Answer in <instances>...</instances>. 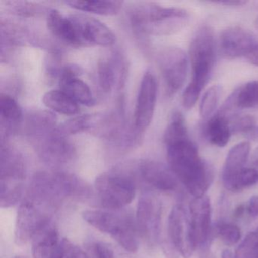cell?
Listing matches in <instances>:
<instances>
[{"mask_svg":"<svg viewBox=\"0 0 258 258\" xmlns=\"http://www.w3.org/2000/svg\"><path fill=\"white\" fill-rule=\"evenodd\" d=\"M13 258H26V257H25V256H16Z\"/></svg>","mask_w":258,"mask_h":258,"instance_id":"ab89813d","label":"cell"},{"mask_svg":"<svg viewBox=\"0 0 258 258\" xmlns=\"http://www.w3.org/2000/svg\"><path fill=\"white\" fill-rule=\"evenodd\" d=\"M0 115L2 126L14 127L22 121L23 114L19 103L12 96L7 94H1Z\"/></svg>","mask_w":258,"mask_h":258,"instance_id":"d4e9b609","label":"cell"},{"mask_svg":"<svg viewBox=\"0 0 258 258\" xmlns=\"http://www.w3.org/2000/svg\"><path fill=\"white\" fill-rule=\"evenodd\" d=\"M220 49L223 56L227 59L244 58L258 66L257 39L241 27H230L222 32Z\"/></svg>","mask_w":258,"mask_h":258,"instance_id":"ba28073f","label":"cell"},{"mask_svg":"<svg viewBox=\"0 0 258 258\" xmlns=\"http://www.w3.org/2000/svg\"><path fill=\"white\" fill-rule=\"evenodd\" d=\"M258 163V162H257Z\"/></svg>","mask_w":258,"mask_h":258,"instance_id":"7bdbcfd3","label":"cell"},{"mask_svg":"<svg viewBox=\"0 0 258 258\" xmlns=\"http://www.w3.org/2000/svg\"><path fill=\"white\" fill-rule=\"evenodd\" d=\"M258 107V81H250L229 96L221 111L227 114L233 108L248 109Z\"/></svg>","mask_w":258,"mask_h":258,"instance_id":"ffe728a7","label":"cell"},{"mask_svg":"<svg viewBox=\"0 0 258 258\" xmlns=\"http://www.w3.org/2000/svg\"><path fill=\"white\" fill-rule=\"evenodd\" d=\"M258 182V171L253 168H244L235 176L223 181L226 189L234 192L241 191Z\"/></svg>","mask_w":258,"mask_h":258,"instance_id":"484cf974","label":"cell"},{"mask_svg":"<svg viewBox=\"0 0 258 258\" xmlns=\"http://www.w3.org/2000/svg\"><path fill=\"white\" fill-rule=\"evenodd\" d=\"M255 233H256V236H257L258 238V228L256 229V231H255Z\"/></svg>","mask_w":258,"mask_h":258,"instance_id":"60d3db41","label":"cell"},{"mask_svg":"<svg viewBox=\"0 0 258 258\" xmlns=\"http://www.w3.org/2000/svg\"><path fill=\"white\" fill-rule=\"evenodd\" d=\"M221 96V87L214 85L210 87L202 96L199 105V114L203 120H208L214 115Z\"/></svg>","mask_w":258,"mask_h":258,"instance_id":"4316f807","label":"cell"},{"mask_svg":"<svg viewBox=\"0 0 258 258\" xmlns=\"http://www.w3.org/2000/svg\"><path fill=\"white\" fill-rule=\"evenodd\" d=\"M169 167L195 198L205 196L214 180V170L202 159L189 135L164 140Z\"/></svg>","mask_w":258,"mask_h":258,"instance_id":"7a4b0ae2","label":"cell"},{"mask_svg":"<svg viewBox=\"0 0 258 258\" xmlns=\"http://www.w3.org/2000/svg\"><path fill=\"white\" fill-rule=\"evenodd\" d=\"M158 64L167 96H173L182 88L186 79L188 56L179 48H167L160 53Z\"/></svg>","mask_w":258,"mask_h":258,"instance_id":"30bf717a","label":"cell"},{"mask_svg":"<svg viewBox=\"0 0 258 258\" xmlns=\"http://www.w3.org/2000/svg\"><path fill=\"white\" fill-rule=\"evenodd\" d=\"M139 174L146 183L165 192H173L179 188V182L170 167L162 163L144 160L139 164Z\"/></svg>","mask_w":258,"mask_h":258,"instance_id":"9a60e30c","label":"cell"},{"mask_svg":"<svg viewBox=\"0 0 258 258\" xmlns=\"http://www.w3.org/2000/svg\"><path fill=\"white\" fill-rule=\"evenodd\" d=\"M222 258H235V254L230 250H224L222 253Z\"/></svg>","mask_w":258,"mask_h":258,"instance_id":"74e56055","label":"cell"},{"mask_svg":"<svg viewBox=\"0 0 258 258\" xmlns=\"http://www.w3.org/2000/svg\"><path fill=\"white\" fill-rule=\"evenodd\" d=\"M93 251L96 258H126L119 253L112 245L102 241L93 244Z\"/></svg>","mask_w":258,"mask_h":258,"instance_id":"836d02e7","label":"cell"},{"mask_svg":"<svg viewBox=\"0 0 258 258\" xmlns=\"http://www.w3.org/2000/svg\"><path fill=\"white\" fill-rule=\"evenodd\" d=\"M43 104L52 111L64 115H77L79 113L78 104L61 90H53L45 93Z\"/></svg>","mask_w":258,"mask_h":258,"instance_id":"603a6c76","label":"cell"},{"mask_svg":"<svg viewBox=\"0 0 258 258\" xmlns=\"http://www.w3.org/2000/svg\"><path fill=\"white\" fill-rule=\"evenodd\" d=\"M82 216L90 226L110 235L126 251L135 253L138 250V231L131 216L102 210H87Z\"/></svg>","mask_w":258,"mask_h":258,"instance_id":"5b68a950","label":"cell"},{"mask_svg":"<svg viewBox=\"0 0 258 258\" xmlns=\"http://www.w3.org/2000/svg\"><path fill=\"white\" fill-rule=\"evenodd\" d=\"M75 10L100 16H115L121 10L123 1H68L66 3Z\"/></svg>","mask_w":258,"mask_h":258,"instance_id":"cb8c5ba5","label":"cell"},{"mask_svg":"<svg viewBox=\"0 0 258 258\" xmlns=\"http://www.w3.org/2000/svg\"><path fill=\"white\" fill-rule=\"evenodd\" d=\"M158 84L152 72H146L140 84L134 112V126L143 133L151 124L156 106Z\"/></svg>","mask_w":258,"mask_h":258,"instance_id":"7c38bea8","label":"cell"},{"mask_svg":"<svg viewBox=\"0 0 258 258\" xmlns=\"http://www.w3.org/2000/svg\"><path fill=\"white\" fill-rule=\"evenodd\" d=\"M161 202L151 193L146 192L139 199L136 214V225L139 235L149 244L155 246L161 235Z\"/></svg>","mask_w":258,"mask_h":258,"instance_id":"9c48e42d","label":"cell"},{"mask_svg":"<svg viewBox=\"0 0 258 258\" xmlns=\"http://www.w3.org/2000/svg\"><path fill=\"white\" fill-rule=\"evenodd\" d=\"M205 131V136L211 144L218 147L226 146L232 132L227 114L220 111L213 115L207 123Z\"/></svg>","mask_w":258,"mask_h":258,"instance_id":"44dd1931","label":"cell"},{"mask_svg":"<svg viewBox=\"0 0 258 258\" xmlns=\"http://www.w3.org/2000/svg\"><path fill=\"white\" fill-rule=\"evenodd\" d=\"M258 253V238L255 232H250L238 245L235 258H255Z\"/></svg>","mask_w":258,"mask_h":258,"instance_id":"4dcf8cb0","label":"cell"},{"mask_svg":"<svg viewBox=\"0 0 258 258\" xmlns=\"http://www.w3.org/2000/svg\"><path fill=\"white\" fill-rule=\"evenodd\" d=\"M189 59L191 81L182 95V103L186 109H191L195 106L214 70L216 43L211 27L204 25L196 31L190 44Z\"/></svg>","mask_w":258,"mask_h":258,"instance_id":"3957f363","label":"cell"},{"mask_svg":"<svg viewBox=\"0 0 258 258\" xmlns=\"http://www.w3.org/2000/svg\"><path fill=\"white\" fill-rule=\"evenodd\" d=\"M92 123H93V116L90 114L78 115L70 120H66L60 127L57 128V131L61 135L66 137V136L76 134L87 131L90 128Z\"/></svg>","mask_w":258,"mask_h":258,"instance_id":"83f0119b","label":"cell"},{"mask_svg":"<svg viewBox=\"0 0 258 258\" xmlns=\"http://www.w3.org/2000/svg\"><path fill=\"white\" fill-rule=\"evenodd\" d=\"M250 151V143L246 141L238 143L229 150L223 166V182L245 168L244 166L248 159Z\"/></svg>","mask_w":258,"mask_h":258,"instance_id":"7402d4cb","label":"cell"},{"mask_svg":"<svg viewBox=\"0 0 258 258\" xmlns=\"http://www.w3.org/2000/svg\"><path fill=\"white\" fill-rule=\"evenodd\" d=\"M75 23L81 47L109 46L115 42V35L108 26L100 21L84 16H70Z\"/></svg>","mask_w":258,"mask_h":258,"instance_id":"4fadbf2b","label":"cell"},{"mask_svg":"<svg viewBox=\"0 0 258 258\" xmlns=\"http://www.w3.org/2000/svg\"><path fill=\"white\" fill-rule=\"evenodd\" d=\"M167 241L179 255L189 258L196 248L193 239L189 214L181 205L172 208L167 223Z\"/></svg>","mask_w":258,"mask_h":258,"instance_id":"8fae6325","label":"cell"},{"mask_svg":"<svg viewBox=\"0 0 258 258\" xmlns=\"http://www.w3.org/2000/svg\"><path fill=\"white\" fill-rule=\"evenodd\" d=\"M39 155L45 162L52 165H61L73 159L75 149L64 136L57 129L46 135L39 146Z\"/></svg>","mask_w":258,"mask_h":258,"instance_id":"2e32d148","label":"cell"},{"mask_svg":"<svg viewBox=\"0 0 258 258\" xmlns=\"http://www.w3.org/2000/svg\"><path fill=\"white\" fill-rule=\"evenodd\" d=\"M219 238L227 245H234L241 238V231L238 226L231 223H222L217 228Z\"/></svg>","mask_w":258,"mask_h":258,"instance_id":"1f68e13d","label":"cell"},{"mask_svg":"<svg viewBox=\"0 0 258 258\" xmlns=\"http://www.w3.org/2000/svg\"><path fill=\"white\" fill-rule=\"evenodd\" d=\"M255 258H258V253H257V255H256V256H255Z\"/></svg>","mask_w":258,"mask_h":258,"instance_id":"b9f144b4","label":"cell"},{"mask_svg":"<svg viewBox=\"0 0 258 258\" xmlns=\"http://www.w3.org/2000/svg\"><path fill=\"white\" fill-rule=\"evenodd\" d=\"M115 64L110 60H102L98 66V78L100 87L105 92L112 90L116 84Z\"/></svg>","mask_w":258,"mask_h":258,"instance_id":"f1b7e54d","label":"cell"},{"mask_svg":"<svg viewBox=\"0 0 258 258\" xmlns=\"http://www.w3.org/2000/svg\"><path fill=\"white\" fill-rule=\"evenodd\" d=\"M79 68L66 66L60 74V90L70 96L78 104L93 106L94 98L91 90L82 80L78 78Z\"/></svg>","mask_w":258,"mask_h":258,"instance_id":"e0dca14e","label":"cell"},{"mask_svg":"<svg viewBox=\"0 0 258 258\" xmlns=\"http://www.w3.org/2000/svg\"><path fill=\"white\" fill-rule=\"evenodd\" d=\"M215 4L229 6V7H241V6L245 5L247 2L242 1V0H229V1H220V2H216Z\"/></svg>","mask_w":258,"mask_h":258,"instance_id":"d590c367","label":"cell"},{"mask_svg":"<svg viewBox=\"0 0 258 258\" xmlns=\"http://www.w3.org/2000/svg\"><path fill=\"white\" fill-rule=\"evenodd\" d=\"M131 18L140 34L169 35L182 29L189 22L190 15L184 9L143 4L133 9Z\"/></svg>","mask_w":258,"mask_h":258,"instance_id":"277c9868","label":"cell"},{"mask_svg":"<svg viewBox=\"0 0 258 258\" xmlns=\"http://www.w3.org/2000/svg\"><path fill=\"white\" fill-rule=\"evenodd\" d=\"M244 205H240L235 208V212H234V215H235V217H240L244 214Z\"/></svg>","mask_w":258,"mask_h":258,"instance_id":"8d00e7d4","label":"cell"},{"mask_svg":"<svg viewBox=\"0 0 258 258\" xmlns=\"http://www.w3.org/2000/svg\"><path fill=\"white\" fill-rule=\"evenodd\" d=\"M247 212L251 217L258 216V196H253L250 198L247 206Z\"/></svg>","mask_w":258,"mask_h":258,"instance_id":"e575fe53","label":"cell"},{"mask_svg":"<svg viewBox=\"0 0 258 258\" xmlns=\"http://www.w3.org/2000/svg\"><path fill=\"white\" fill-rule=\"evenodd\" d=\"M61 241L56 227L49 223L31 240L33 258H57Z\"/></svg>","mask_w":258,"mask_h":258,"instance_id":"ac0fdd59","label":"cell"},{"mask_svg":"<svg viewBox=\"0 0 258 258\" xmlns=\"http://www.w3.org/2000/svg\"><path fill=\"white\" fill-rule=\"evenodd\" d=\"M57 258H89L82 249L68 239H62Z\"/></svg>","mask_w":258,"mask_h":258,"instance_id":"d6a6232c","label":"cell"},{"mask_svg":"<svg viewBox=\"0 0 258 258\" xmlns=\"http://www.w3.org/2000/svg\"><path fill=\"white\" fill-rule=\"evenodd\" d=\"M135 179L120 170L102 173L95 181V191L102 206L119 210L131 203L136 196Z\"/></svg>","mask_w":258,"mask_h":258,"instance_id":"52a82bcc","label":"cell"},{"mask_svg":"<svg viewBox=\"0 0 258 258\" xmlns=\"http://www.w3.org/2000/svg\"><path fill=\"white\" fill-rule=\"evenodd\" d=\"M203 250V256L202 257L203 258H214L213 255L211 253H209L208 251V248L202 249Z\"/></svg>","mask_w":258,"mask_h":258,"instance_id":"f35d334b","label":"cell"},{"mask_svg":"<svg viewBox=\"0 0 258 258\" xmlns=\"http://www.w3.org/2000/svg\"><path fill=\"white\" fill-rule=\"evenodd\" d=\"M189 218L191 232L196 247L208 248L211 235V205L210 199L205 195L194 198L190 202Z\"/></svg>","mask_w":258,"mask_h":258,"instance_id":"5bb4252c","label":"cell"},{"mask_svg":"<svg viewBox=\"0 0 258 258\" xmlns=\"http://www.w3.org/2000/svg\"><path fill=\"white\" fill-rule=\"evenodd\" d=\"M25 164L22 155L8 146L1 150L0 203L2 208L13 206L22 199L25 180Z\"/></svg>","mask_w":258,"mask_h":258,"instance_id":"8992f818","label":"cell"},{"mask_svg":"<svg viewBox=\"0 0 258 258\" xmlns=\"http://www.w3.org/2000/svg\"><path fill=\"white\" fill-rule=\"evenodd\" d=\"M232 131L241 134L248 140L258 139V124L254 117L250 115L243 116L234 122Z\"/></svg>","mask_w":258,"mask_h":258,"instance_id":"f546056e","label":"cell"},{"mask_svg":"<svg viewBox=\"0 0 258 258\" xmlns=\"http://www.w3.org/2000/svg\"><path fill=\"white\" fill-rule=\"evenodd\" d=\"M49 31L61 41L73 47H81L75 24L71 16H64L59 11L52 10L48 14Z\"/></svg>","mask_w":258,"mask_h":258,"instance_id":"d6986e66","label":"cell"},{"mask_svg":"<svg viewBox=\"0 0 258 258\" xmlns=\"http://www.w3.org/2000/svg\"><path fill=\"white\" fill-rule=\"evenodd\" d=\"M66 200L53 173L40 172L32 178L21 201L16 226L15 241L23 245L51 223L54 213Z\"/></svg>","mask_w":258,"mask_h":258,"instance_id":"6da1fadb","label":"cell"}]
</instances>
